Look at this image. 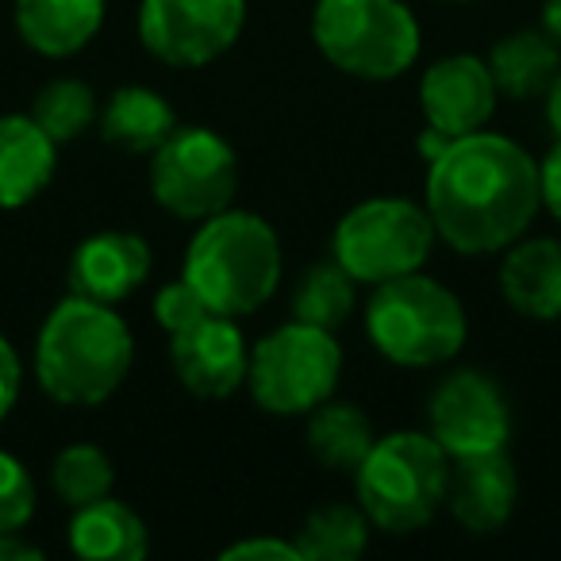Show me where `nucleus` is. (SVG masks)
<instances>
[{"mask_svg":"<svg viewBox=\"0 0 561 561\" xmlns=\"http://www.w3.org/2000/svg\"><path fill=\"white\" fill-rule=\"evenodd\" d=\"M427 165V216L458 254L507 250L542 208L538 162L504 135H458Z\"/></svg>","mask_w":561,"mask_h":561,"instance_id":"nucleus-1","label":"nucleus"},{"mask_svg":"<svg viewBox=\"0 0 561 561\" xmlns=\"http://www.w3.org/2000/svg\"><path fill=\"white\" fill-rule=\"evenodd\" d=\"M135 343L112 305L73 297L47 316L35 343V374L50 400L96 408L127 381Z\"/></svg>","mask_w":561,"mask_h":561,"instance_id":"nucleus-2","label":"nucleus"},{"mask_svg":"<svg viewBox=\"0 0 561 561\" xmlns=\"http://www.w3.org/2000/svg\"><path fill=\"white\" fill-rule=\"evenodd\" d=\"M185 280L219 316H250L277 293L280 242L254 211H216L201 219L185 250Z\"/></svg>","mask_w":561,"mask_h":561,"instance_id":"nucleus-3","label":"nucleus"},{"mask_svg":"<svg viewBox=\"0 0 561 561\" xmlns=\"http://www.w3.org/2000/svg\"><path fill=\"white\" fill-rule=\"evenodd\" d=\"M446 484H450V454L435 443V435L420 431L377 438L354 469L358 507L377 530L389 535H412L427 527L446 504Z\"/></svg>","mask_w":561,"mask_h":561,"instance_id":"nucleus-4","label":"nucleus"},{"mask_svg":"<svg viewBox=\"0 0 561 561\" xmlns=\"http://www.w3.org/2000/svg\"><path fill=\"white\" fill-rule=\"evenodd\" d=\"M366 331L397 366H438L466 346V308L435 277L404 273L377 285L366 308Z\"/></svg>","mask_w":561,"mask_h":561,"instance_id":"nucleus-5","label":"nucleus"},{"mask_svg":"<svg viewBox=\"0 0 561 561\" xmlns=\"http://www.w3.org/2000/svg\"><path fill=\"white\" fill-rule=\"evenodd\" d=\"M312 39L335 70L392 81L420 58V24L400 0H320Z\"/></svg>","mask_w":561,"mask_h":561,"instance_id":"nucleus-6","label":"nucleus"},{"mask_svg":"<svg viewBox=\"0 0 561 561\" xmlns=\"http://www.w3.org/2000/svg\"><path fill=\"white\" fill-rule=\"evenodd\" d=\"M339 374H343V351L335 343V331L293 320L270 331L250 351L247 385L257 408L270 415H308L335 397Z\"/></svg>","mask_w":561,"mask_h":561,"instance_id":"nucleus-7","label":"nucleus"},{"mask_svg":"<svg viewBox=\"0 0 561 561\" xmlns=\"http://www.w3.org/2000/svg\"><path fill=\"white\" fill-rule=\"evenodd\" d=\"M435 224L427 208L400 196H374L351 208L335 227L331 254L362 285H385L415 273L431 254Z\"/></svg>","mask_w":561,"mask_h":561,"instance_id":"nucleus-8","label":"nucleus"},{"mask_svg":"<svg viewBox=\"0 0 561 561\" xmlns=\"http://www.w3.org/2000/svg\"><path fill=\"white\" fill-rule=\"evenodd\" d=\"M234 188V150L208 127H173L170 139L150 154V193L181 219H208L231 208Z\"/></svg>","mask_w":561,"mask_h":561,"instance_id":"nucleus-9","label":"nucleus"},{"mask_svg":"<svg viewBox=\"0 0 561 561\" xmlns=\"http://www.w3.org/2000/svg\"><path fill=\"white\" fill-rule=\"evenodd\" d=\"M247 24V0H142L139 39L158 62L208 66L234 47Z\"/></svg>","mask_w":561,"mask_h":561,"instance_id":"nucleus-10","label":"nucleus"},{"mask_svg":"<svg viewBox=\"0 0 561 561\" xmlns=\"http://www.w3.org/2000/svg\"><path fill=\"white\" fill-rule=\"evenodd\" d=\"M427 420L435 443L454 461L504 450L507 435H512V415H507L504 392L496 389V381H489L477 369H461V374H450L438 385L435 397H431Z\"/></svg>","mask_w":561,"mask_h":561,"instance_id":"nucleus-11","label":"nucleus"},{"mask_svg":"<svg viewBox=\"0 0 561 561\" xmlns=\"http://www.w3.org/2000/svg\"><path fill=\"white\" fill-rule=\"evenodd\" d=\"M170 343L173 374L196 397L224 400L239 385H247L250 351L234 316L211 312L204 320H196L193 328L170 335Z\"/></svg>","mask_w":561,"mask_h":561,"instance_id":"nucleus-12","label":"nucleus"},{"mask_svg":"<svg viewBox=\"0 0 561 561\" xmlns=\"http://www.w3.org/2000/svg\"><path fill=\"white\" fill-rule=\"evenodd\" d=\"M420 104L431 127L446 135L481 131L496 112V81L489 62L473 55H450L420 81Z\"/></svg>","mask_w":561,"mask_h":561,"instance_id":"nucleus-13","label":"nucleus"},{"mask_svg":"<svg viewBox=\"0 0 561 561\" xmlns=\"http://www.w3.org/2000/svg\"><path fill=\"white\" fill-rule=\"evenodd\" d=\"M150 273V247L131 231H101L85 239L70 257V293L119 305L127 300Z\"/></svg>","mask_w":561,"mask_h":561,"instance_id":"nucleus-14","label":"nucleus"},{"mask_svg":"<svg viewBox=\"0 0 561 561\" xmlns=\"http://www.w3.org/2000/svg\"><path fill=\"white\" fill-rule=\"evenodd\" d=\"M519 500V477L504 450L458 458L446 484V504L454 519L473 535H492L507 523Z\"/></svg>","mask_w":561,"mask_h":561,"instance_id":"nucleus-15","label":"nucleus"},{"mask_svg":"<svg viewBox=\"0 0 561 561\" xmlns=\"http://www.w3.org/2000/svg\"><path fill=\"white\" fill-rule=\"evenodd\" d=\"M500 289L519 316L538 323L561 320V242H512L500 265Z\"/></svg>","mask_w":561,"mask_h":561,"instance_id":"nucleus-16","label":"nucleus"},{"mask_svg":"<svg viewBox=\"0 0 561 561\" xmlns=\"http://www.w3.org/2000/svg\"><path fill=\"white\" fill-rule=\"evenodd\" d=\"M58 142L32 116H0V208H24L50 185Z\"/></svg>","mask_w":561,"mask_h":561,"instance_id":"nucleus-17","label":"nucleus"},{"mask_svg":"<svg viewBox=\"0 0 561 561\" xmlns=\"http://www.w3.org/2000/svg\"><path fill=\"white\" fill-rule=\"evenodd\" d=\"M104 24V0H16L20 39L47 58H70Z\"/></svg>","mask_w":561,"mask_h":561,"instance_id":"nucleus-18","label":"nucleus"},{"mask_svg":"<svg viewBox=\"0 0 561 561\" xmlns=\"http://www.w3.org/2000/svg\"><path fill=\"white\" fill-rule=\"evenodd\" d=\"M70 546L78 558L89 561H139L147 558L150 538L131 507L101 496L85 507H73Z\"/></svg>","mask_w":561,"mask_h":561,"instance_id":"nucleus-19","label":"nucleus"},{"mask_svg":"<svg viewBox=\"0 0 561 561\" xmlns=\"http://www.w3.org/2000/svg\"><path fill=\"white\" fill-rule=\"evenodd\" d=\"M489 70L496 81V93L512 101L546 96L561 70V47L546 32H512L492 47Z\"/></svg>","mask_w":561,"mask_h":561,"instance_id":"nucleus-20","label":"nucleus"},{"mask_svg":"<svg viewBox=\"0 0 561 561\" xmlns=\"http://www.w3.org/2000/svg\"><path fill=\"white\" fill-rule=\"evenodd\" d=\"M173 127H178V119H173L165 96L142 85L116 89L101 112V135L112 147L131 150V154H154L170 139Z\"/></svg>","mask_w":561,"mask_h":561,"instance_id":"nucleus-21","label":"nucleus"},{"mask_svg":"<svg viewBox=\"0 0 561 561\" xmlns=\"http://www.w3.org/2000/svg\"><path fill=\"white\" fill-rule=\"evenodd\" d=\"M308 415H312L308 420V450L339 473H354L369 454V446L377 443L366 412L351 400H323Z\"/></svg>","mask_w":561,"mask_h":561,"instance_id":"nucleus-22","label":"nucleus"},{"mask_svg":"<svg viewBox=\"0 0 561 561\" xmlns=\"http://www.w3.org/2000/svg\"><path fill=\"white\" fill-rule=\"evenodd\" d=\"M369 542V519L362 507L331 504L316 507L297 535V550L305 561H358Z\"/></svg>","mask_w":561,"mask_h":561,"instance_id":"nucleus-23","label":"nucleus"},{"mask_svg":"<svg viewBox=\"0 0 561 561\" xmlns=\"http://www.w3.org/2000/svg\"><path fill=\"white\" fill-rule=\"evenodd\" d=\"M354 312V277L339 262L316 265L305 273L293 297V316L323 331H339Z\"/></svg>","mask_w":561,"mask_h":561,"instance_id":"nucleus-24","label":"nucleus"},{"mask_svg":"<svg viewBox=\"0 0 561 561\" xmlns=\"http://www.w3.org/2000/svg\"><path fill=\"white\" fill-rule=\"evenodd\" d=\"M32 119L62 147V142L81 139V135L93 127L96 96L85 81L58 78V81H50V85H43L39 96L32 101Z\"/></svg>","mask_w":561,"mask_h":561,"instance_id":"nucleus-25","label":"nucleus"},{"mask_svg":"<svg viewBox=\"0 0 561 561\" xmlns=\"http://www.w3.org/2000/svg\"><path fill=\"white\" fill-rule=\"evenodd\" d=\"M112 481H116V473H112L108 454L89 443L66 446L55 458V466H50V484H55L58 500L70 507H85L93 500L108 496Z\"/></svg>","mask_w":561,"mask_h":561,"instance_id":"nucleus-26","label":"nucleus"},{"mask_svg":"<svg viewBox=\"0 0 561 561\" xmlns=\"http://www.w3.org/2000/svg\"><path fill=\"white\" fill-rule=\"evenodd\" d=\"M35 515V484L12 454L0 450V535L24 530Z\"/></svg>","mask_w":561,"mask_h":561,"instance_id":"nucleus-27","label":"nucleus"},{"mask_svg":"<svg viewBox=\"0 0 561 561\" xmlns=\"http://www.w3.org/2000/svg\"><path fill=\"white\" fill-rule=\"evenodd\" d=\"M204 316H211L208 300H204L185 277L170 280V285H162V289H158V297H154V320L162 323V328L170 331V335H178V331L193 328V323L204 320Z\"/></svg>","mask_w":561,"mask_h":561,"instance_id":"nucleus-28","label":"nucleus"},{"mask_svg":"<svg viewBox=\"0 0 561 561\" xmlns=\"http://www.w3.org/2000/svg\"><path fill=\"white\" fill-rule=\"evenodd\" d=\"M224 558H270V561H305L297 550V542H280V538H247V542H234L224 550Z\"/></svg>","mask_w":561,"mask_h":561,"instance_id":"nucleus-29","label":"nucleus"},{"mask_svg":"<svg viewBox=\"0 0 561 561\" xmlns=\"http://www.w3.org/2000/svg\"><path fill=\"white\" fill-rule=\"evenodd\" d=\"M20 377H24V369H20L16 351H12L9 339L0 335V423H4V415H9L12 408H16Z\"/></svg>","mask_w":561,"mask_h":561,"instance_id":"nucleus-30","label":"nucleus"},{"mask_svg":"<svg viewBox=\"0 0 561 561\" xmlns=\"http://www.w3.org/2000/svg\"><path fill=\"white\" fill-rule=\"evenodd\" d=\"M538 185H542V204L550 208V216L561 219V139L538 165Z\"/></svg>","mask_w":561,"mask_h":561,"instance_id":"nucleus-31","label":"nucleus"},{"mask_svg":"<svg viewBox=\"0 0 561 561\" xmlns=\"http://www.w3.org/2000/svg\"><path fill=\"white\" fill-rule=\"evenodd\" d=\"M43 550L32 542L20 538V530H9V535H0V561H39Z\"/></svg>","mask_w":561,"mask_h":561,"instance_id":"nucleus-32","label":"nucleus"},{"mask_svg":"<svg viewBox=\"0 0 561 561\" xmlns=\"http://www.w3.org/2000/svg\"><path fill=\"white\" fill-rule=\"evenodd\" d=\"M546 119H550L553 135L561 139V70H558V78H553V85L546 89Z\"/></svg>","mask_w":561,"mask_h":561,"instance_id":"nucleus-33","label":"nucleus"},{"mask_svg":"<svg viewBox=\"0 0 561 561\" xmlns=\"http://www.w3.org/2000/svg\"><path fill=\"white\" fill-rule=\"evenodd\" d=\"M542 32L550 35V39L561 47V0H546V9H542Z\"/></svg>","mask_w":561,"mask_h":561,"instance_id":"nucleus-34","label":"nucleus"}]
</instances>
